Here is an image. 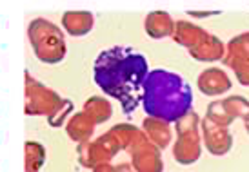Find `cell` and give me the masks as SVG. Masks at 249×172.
Segmentation results:
<instances>
[{"instance_id":"6da1fadb","label":"cell","mask_w":249,"mask_h":172,"mask_svg":"<svg viewBox=\"0 0 249 172\" xmlns=\"http://www.w3.org/2000/svg\"><path fill=\"white\" fill-rule=\"evenodd\" d=\"M149 65L144 55L131 47H111L95 60V83L106 94L120 102L124 114H131L142 103L144 82Z\"/></svg>"},{"instance_id":"7a4b0ae2","label":"cell","mask_w":249,"mask_h":172,"mask_svg":"<svg viewBox=\"0 0 249 172\" xmlns=\"http://www.w3.org/2000/svg\"><path fill=\"white\" fill-rule=\"evenodd\" d=\"M142 105L155 120L178 122L193 107V91L182 76L155 69L145 76Z\"/></svg>"},{"instance_id":"3957f363","label":"cell","mask_w":249,"mask_h":172,"mask_svg":"<svg viewBox=\"0 0 249 172\" xmlns=\"http://www.w3.org/2000/svg\"><path fill=\"white\" fill-rule=\"evenodd\" d=\"M28 34L38 60L46 63H56L64 58V36L55 24L44 18H36L29 24Z\"/></svg>"},{"instance_id":"277c9868","label":"cell","mask_w":249,"mask_h":172,"mask_svg":"<svg viewBox=\"0 0 249 172\" xmlns=\"http://www.w3.org/2000/svg\"><path fill=\"white\" fill-rule=\"evenodd\" d=\"M26 156H28V159H26V171L28 172H38L42 163L46 161V151L36 141L26 143Z\"/></svg>"},{"instance_id":"5b68a950","label":"cell","mask_w":249,"mask_h":172,"mask_svg":"<svg viewBox=\"0 0 249 172\" xmlns=\"http://www.w3.org/2000/svg\"><path fill=\"white\" fill-rule=\"evenodd\" d=\"M64 28L68 29L71 34H82L78 26H84L86 31L91 29V16L86 13H66L62 18Z\"/></svg>"}]
</instances>
